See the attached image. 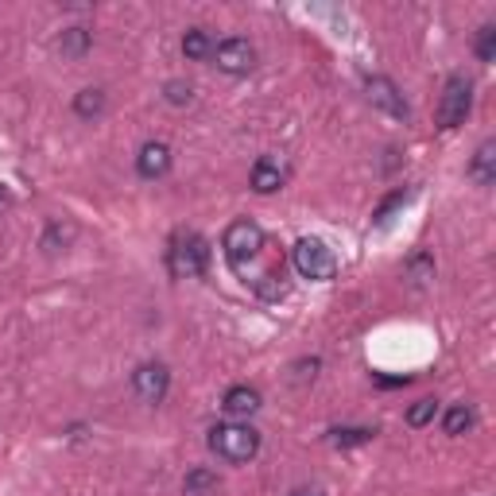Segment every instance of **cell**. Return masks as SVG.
Instances as JSON below:
<instances>
[{"label":"cell","instance_id":"obj_1","mask_svg":"<svg viewBox=\"0 0 496 496\" xmlns=\"http://www.w3.org/2000/svg\"><path fill=\"white\" fill-rule=\"evenodd\" d=\"M210 450L229 466L252 462L260 450V434L252 427H244V423H221V427L210 431Z\"/></svg>","mask_w":496,"mask_h":496},{"label":"cell","instance_id":"obj_2","mask_svg":"<svg viewBox=\"0 0 496 496\" xmlns=\"http://www.w3.org/2000/svg\"><path fill=\"white\" fill-rule=\"evenodd\" d=\"M221 252H226V260L233 264V271L244 268V260H256L260 252H264V229L256 226V221H233V226L226 229V237H221Z\"/></svg>","mask_w":496,"mask_h":496},{"label":"cell","instance_id":"obj_3","mask_svg":"<svg viewBox=\"0 0 496 496\" xmlns=\"http://www.w3.org/2000/svg\"><path fill=\"white\" fill-rule=\"evenodd\" d=\"M291 264H295V271H299L303 279H314V283L334 279V271H338L334 252H329L318 237H303L299 244H295L291 248Z\"/></svg>","mask_w":496,"mask_h":496},{"label":"cell","instance_id":"obj_4","mask_svg":"<svg viewBox=\"0 0 496 496\" xmlns=\"http://www.w3.org/2000/svg\"><path fill=\"white\" fill-rule=\"evenodd\" d=\"M167 264H171V271L179 279L202 276V271L210 268V244H206V237H198V233H179V237L171 241Z\"/></svg>","mask_w":496,"mask_h":496},{"label":"cell","instance_id":"obj_5","mask_svg":"<svg viewBox=\"0 0 496 496\" xmlns=\"http://www.w3.org/2000/svg\"><path fill=\"white\" fill-rule=\"evenodd\" d=\"M469 105H474V90H469V81L466 78H450V81H446V90H442V98H439V113H434V121H439V128L450 133V128L466 124Z\"/></svg>","mask_w":496,"mask_h":496},{"label":"cell","instance_id":"obj_6","mask_svg":"<svg viewBox=\"0 0 496 496\" xmlns=\"http://www.w3.org/2000/svg\"><path fill=\"white\" fill-rule=\"evenodd\" d=\"M133 388H136V396L144 399V404H163V396H167V388H171L167 364H159V361L140 364V369L133 372Z\"/></svg>","mask_w":496,"mask_h":496},{"label":"cell","instance_id":"obj_7","mask_svg":"<svg viewBox=\"0 0 496 496\" xmlns=\"http://www.w3.org/2000/svg\"><path fill=\"white\" fill-rule=\"evenodd\" d=\"M214 63H218V70H226V74H248V70L256 66V51L248 39H221L214 47Z\"/></svg>","mask_w":496,"mask_h":496},{"label":"cell","instance_id":"obj_8","mask_svg":"<svg viewBox=\"0 0 496 496\" xmlns=\"http://www.w3.org/2000/svg\"><path fill=\"white\" fill-rule=\"evenodd\" d=\"M364 90H369V101L376 105V109H384L392 116H404V121H407V101L399 98L392 78H369V81H364Z\"/></svg>","mask_w":496,"mask_h":496},{"label":"cell","instance_id":"obj_9","mask_svg":"<svg viewBox=\"0 0 496 496\" xmlns=\"http://www.w3.org/2000/svg\"><path fill=\"white\" fill-rule=\"evenodd\" d=\"M136 171L144 175V179H159V175L171 171V148L163 144V140H148L144 148H140L136 156Z\"/></svg>","mask_w":496,"mask_h":496},{"label":"cell","instance_id":"obj_10","mask_svg":"<svg viewBox=\"0 0 496 496\" xmlns=\"http://www.w3.org/2000/svg\"><path fill=\"white\" fill-rule=\"evenodd\" d=\"M221 407L229 411V415H252V411H260V392L256 388H248V384H237V388H229L226 399H221Z\"/></svg>","mask_w":496,"mask_h":496},{"label":"cell","instance_id":"obj_11","mask_svg":"<svg viewBox=\"0 0 496 496\" xmlns=\"http://www.w3.org/2000/svg\"><path fill=\"white\" fill-rule=\"evenodd\" d=\"M252 191L256 194H271V191H279L283 186V171H279V163L276 159H260L256 167H252Z\"/></svg>","mask_w":496,"mask_h":496},{"label":"cell","instance_id":"obj_12","mask_svg":"<svg viewBox=\"0 0 496 496\" xmlns=\"http://www.w3.org/2000/svg\"><path fill=\"white\" fill-rule=\"evenodd\" d=\"M474 179L481 186H489L496 179V144L492 140H485V144L477 148V159H474Z\"/></svg>","mask_w":496,"mask_h":496},{"label":"cell","instance_id":"obj_13","mask_svg":"<svg viewBox=\"0 0 496 496\" xmlns=\"http://www.w3.org/2000/svg\"><path fill=\"white\" fill-rule=\"evenodd\" d=\"M183 55L194 58V63H198V58H210V55H214V39H210L202 28H191L183 35Z\"/></svg>","mask_w":496,"mask_h":496},{"label":"cell","instance_id":"obj_14","mask_svg":"<svg viewBox=\"0 0 496 496\" xmlns=\"http://www.w3.org/2000/svg\"><path fill=\"white\" fill-rule=\"evenodd\" d=\"M183 492L186 496H214L218 492V474H210V469H194V474H186Z\"/></svg>","mask_w":496,"mask_h":496},{"label":"cell","instance_id":"obj_15","mask_svg":"<svg viewBox=\"0 0 496 496\" xmlns=\"http://www.w3.org/2000/svg\"><path fill=\"white\" fill-rule=\"evenodd\" d=\"M442 427H446V434H466L469 427H474V411H469L466 404L450 407V411H446V419H442Z\"/></svg>","mask_w":496,"mask_h":496},{"label":"cell","instance_id":"obj_16","mask_svg":"<svg viewBox=\"0 0 496 496\" xmlns=\"http://www.w3.org/2000/svg\"><path fill=\"white\" fill-rule=\"evenodd\" d=\"M372 427H346V431H329V442L334 446H364L372 442Z\"/></svg>","mask_w":496,"mask_h":496},{"label":"cell","instance_id":"obj_17","mask_svg":"<svg viewBox=\"0 0 496 496\" xmlns=\"http://www.w3.org/2000/svg\"><path fill=\"white\" fill-rule=\"evenodd\" d=\"M434 415H439V399H419V404L407 411V423L411 427H427Z\"/></svg>","mask_w":496,"mask_h":496},{"label":"cell","instance_id":"obj_18","mask_svg":"<svg viewBox=\"0 0 496 496\" xmlns=\"http://www.w3.org/2000/svg\"><path fill=\"white\" fill-rule=\"evenodd\" d=\"M90 47V31L86 28H70V31H63V55H81Z\"/></svg>","mask_w":496,"mask_h":496},{"label":"cell","instance_id":"obj_19","mask_svg":"<svg viewBox=\"0 0 496 496\" xmlns=\"http://www.w3.org/2000/svg\"><path fill=\"white\" fill-rule=\"evenodd\" d=\"M101 105H105L101 90H81V93H78V101H74V109H78L81 116H98V113H101Z\"/></svg>","mask_w":496,"mask_h":496},{"label":"cell","instance_id":"obj_20","mask_svg":"<svg viewBox=\"0 0 496 496\" xmlns=\"http://www.w3.org/2000/svg\"><path fill=\"white\" fill-rule=\"evenodd\" d=\"M477 55H481V63H492V58H496V28H492V23H489V28H481Z\"/></svg>","mask_w":496,"mask_h":496},{"label":"cell","instance_id":"obj_21","mask_svg":"<svg viewBox=\"0 0 496 496\" xmlns=\"http://www.w3.org/2000/svg\"><path fill=\"white\" fill-rule=\"evenodd\" d=\"M404 202H407V194H392V198H388V202L376 210V226H388V221H392V214H396V210L404 206Z\"/></svg>","mask_w":496,"mask_h":496},{"label":"cell","instance_id":"obj_22","mask_svg":"<svg viewBox=\"0 0 496 496\" xmlns=\"http://www.w3.org/2000/svg\"><path fill=\"white\" fill-rule=\"evenodd\" d=\"M167 101L171 105H186V101H191V86H183V81H167Z\"/></svg>","mask_w":496,"mask_h":496},{"label":"cell","instance_id":"obj_23","mask_svg":"<svg viewBox=\"0 0 496 496\" xmlns=\"http://www.w3.org/2000/svg\"><path fill=\"white\" fill-rule=\"evenodd\" d=\"M384 388H399V384H407V376H376Z\"/></svg>","mask_w":496,"mask_h":496},{"label":"cell","instance_id":"obj_24","mask_svg":"<svg viewBox=\"0 0 496 496\" xmlns=\"http://www.w3.org/2000/svg\"><path fill=\"white\" fill-rule=\"evenodd\" d=\"M291 496H318V492H314V489H295Z\"/></svg>","mask_w":496,"mask_h":496},{"label":"cell","instance_id":"obj_25","mask_svg":"<svg viewBox=\"0 0 496 496\" xmlns=\"http://www.w3.org/2000/svg\"><path fill=\"white\" fill-rule=\"evenodd\" d=\"M0 206H8V191H4V186H0Z\"/></svg>","mask_w":496,"mask_h":496}]
</instances>
